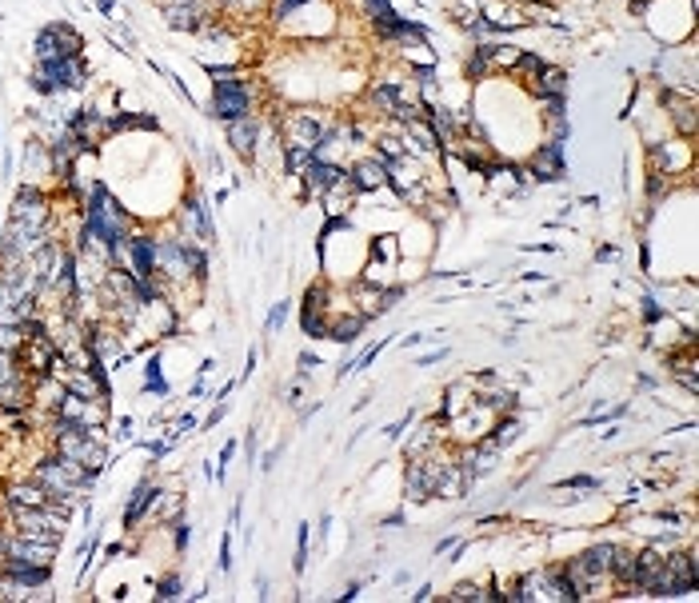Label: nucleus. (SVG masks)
<instances>
[{"label": "nucleus", "instance_id": "1", "mask_svg": "<svg viewBox=\"0 0 699 603\" xmlns=\"http://www.w3.org/2000/svg\"><path fill=\"white\" fill-rule=\"evenodd\" d=\"M252 108H256V92H252V84L240 73L224 76V81H212V116L216 121L224 124L244 121V116H252Z\"/></svg>", "mask_w": 699, "mask_h": 603}, {"label": "nucleus", "instance_id": "2", "mask_svg": "<svg viewBox=\"0 0 699 603\" xmlns=\"http://www.w3.org/2000/svg\"><path fill=\"white\" fill-rule=\"evenodd\" d=\"M328 132H332V121L320 113V108L292 105V113L284 116V145H308L316 153Z\"/></svg>", "mask_w": 699, "mask_h": 603}, {"label": "nucleus", "instance_id": "3", "mask_svg": "<svg viewBox=\"0 0 699 603\" xmlns=\"http://www.w3.org/2000/svg\"><path fill=\"white\" fill-rule=\"evenodd\" d=\"M695 164V145L691 137H664L659 145H648V172H659V176H679L683 168Z\"/></svg>", "mask_w": 699, "mask_h": 603}, {"label": "nucleus", "instance_id": "4", "mask_svg": "<svg viewBox=\"0 0 699 603\" xmlns=\"http://www.w3.org/2000/svg\"><path fill=\"white\" fill-rule=\"evenodd\" d=\"M36 76L52 84V92H76L89 84V65L84 57H52V60H36L33 68Z\"/></svg>", "mask_w": 699, "mask_h": 603}, {"label": "nucleus", "instance_id": "5", "mask_svg": "<svg viewBox=\"0 0 699 603\" xmlns=\"http://www.w3.org/2000/svg\"><path fill=\"white\" fill-rule=\"evenodd\" d=\"M33 52H36V60H52V57H81V52H84V41H81V33H76L73 25L57 20V25H44L41 33H36Z\"/></svg>", "mask_w": 699, "mask_h": 603}, {"label": "nucleus", "instance_id": "6", "mask_svg": "<svg viewBox=\"0 0 699 603\" xmlns=\"http://www.w3.org/2000/svg\"><path fill=\"white\" fill-rule=\"evenodd\" d=\"M52 579V563H33V560H0V583L25 587V591H41Z\"/></svg>", "mask_w": 699, "mask_h": 603}, {"label": "nucleus", "instance_id": "7", "mask_svg": "<svg viewBox=\"0 0 699 603\" xmlns=\"http://www.w3.org/2000/svg\"><path fill=\"white\" fill-rule=\"evenodd\" d=\"M124 268L132 276H156L161 272V256H156V236L153 232H132L124 240Z\"/></svg>", "mask_w": 699, "mask_h": 603}, {"label": "nucleus", "instance_id": "8", "mask_svg": "<svg viewBox=\"0 0 699 603\" xmlns=\"http://www.w3.org/2000/svg\"><path fill=\"white\" fill-rule=\"evenodd\" d=\"M563 172H568L563 168V145L560 140H544L528 161V176L536 184H555V180H563Z\"/></svg>", "mask_w": 699, "mask_h": 603}, {"label": "nucleus", "instance_id": "9", "mask_svg": "<svg viewBox=\"0 0 699 603\" xmlns=\"http://www.w3.org/2000/svg\"><path fill=\"white\" fill-rule=\"evenodd\" d=\"M228 148H232L240 161H256L260 156V140H264V124L256 116H244V121H232L228 124Z\"/></svg>", "mask_w": 699, "mask_h": 603}, {"label": "nucleus", "instance_id": "10", "mask_svg": "<svg viewBox=\"0 0 699 603\" xmlns=\"http://www.w3.org/2000/svg\"><path fill=\"white\" fill-rule=\"evenodd\" d=\"M164 20L172 28H180V33H204L208 28V4L204 0H169Z\"/></svg>", "mask_w": 699, "mask_h": 603}, {"label": "nucleus", "instance_id": "11", "mask_svg": "<svg viewBox=\"0 0 699 603\" xmlns=\"http://www.w3.org/2000/svg\"><path fill=\"white\" fill-rule=\"evenodd\" d=\"M180 232L200 240V244L212 240V216H208V208H204L200 192H185V200H180Z\"/></svg>", "mask_w": 699, "mask_h": 603}, {"label": "nucleus", "instance_id": "12", "mask_svg": "<svg viewBox=\"0 0 699 603\" xmlns=\"http://www.w3.org/2000/svg\"><path fill=\"white\" fill-rule=\"evenodd\" d=\"M348 176V168L344 164H336V161H324V156H312V164L304 168V176H300V184H304V192L312 196V200H320L324 192H328L336 180H344Z\"/></svg>", "mask_w": 699, "mask_h": 603}, {"label": "nucleus", "instance_id": "13", "mask_svg": "<svg viewBox=\"0 0 699 603\" xmlns=\"http://www.w3.org/2000/svg\"><path fill=\"white\" fill-rule=\"evenodd\" d=\"M9 220H17V224H49V200H44L41 188L20 184L17 200H12V208H9Z\"/></svg>", "mask_w": 699, "mask_h": 603}, {"label": "nucleus", "instance_id": "14", "mask_svg": "<svg viewBox=\"0 0 699 603\" xmlns=\"http://www.w3.org/2000/svg\"><path fill=\"white\" fill-rule=\"evenodd\" d=\"M348 176H352V188L360 196H372V192H384L388 184V172H384V161L380 156H360V161L344 164Z\"/></svg>", "mask_w": 699, "mask_h": 603}, {"label": "nucleus", "instance_id": "15", "mask_svg": "<svg viewBox=\"0 0 699 603\" xmlns=\"http://www.w3.org/2000/svg\"><path fill=\"white\" fill-rule=\"evenodd\" d=\"M432 467H428L424 456H408V467H404V496L412 499V504H428L432 499Z\"/></svg>", "mask_w": 699, "mask_h": 603}, {"label": "nucleus", "instance_id": "16", "mask_svg": "<svg viewBox=\"0 0 699 603\" xmlns=\"http://www.w3.org/2000/svg\"><path fill=\"white\" fill-rule=\"evenodd\" d=\"M161 483H153V480H140L137 488H132V496H129V504H124V523L129 528H137L140 520H145L148 512L156 507V499H161Z\"/></svg>", "mask_w": 699, "mask_h": 603}, {"label": "nucleus", "instance_id": "17", "mask_svg": "<svg viewBox=\"0 0 699 603\" xmlns=\"http://www.w3.org/2000/svg\"><path fill=\"white\" fill-rule=\"evenodd\" d=\"M364 332H368V320H364L360 312H352V316H328V332H324V340L348 348V344H356Z\"/></svg>", "mask_w": 699, "mask_h": 603}, {"label": "nucleus", "instance_id": "18", "mask_svg": "<svg viewBox=\"0 0 699 603\" xmlns=\"http://www.w3.org/2000/svg\"><path fill=\"white\" fill-rule=\"evenodd\" d=\"M4 499L9 504H20V507H49L52 504V491L44 488V483H9V491H4Z\"/></svg>", "mask_w": 699, "mask_h": 603}, {"label": "nucleus", "instance_id": "19", "mask_svg": "<svg viewBox=\"0 0 699 603\" xmlns=\"http://www.w3.org/2000/svg\"><path fill=\"white\" fill-rule=\"evenodd\" d=\"M528 92L536 100H544V97H563V92H568V73H563V68H552L547 65L544 73L536 76V81L528 84Z\"/></svg>", "mask_w": 699, "mask_h": 603}, {"label": "nucleus", "instance_id": "20", "mask_svg": "<svg viewBox=\"0 0 699 603\" xmlns=\"http://www.w3.org/2000/svg\"><path fill=\"white\" fill-rule=\"evenodd\" d=\"M523 427H528V419H523V416H512V411H504V416H499V424L488 427V435L499 443V448H507L512 440H520V435H523Z\"/></svg>", "mask_w": 699, "mask_h": 603}, {"label": "nucleus", "instance_id": "21", "mask_svg": "<svg viewBox=\"0 0 699 603\" xmlns=\"http://www.w3.org/2000/svg\"><path fill=\"white\" fill-rule=\"evenodd\" d=\"M491 44L496 41L475 44V52L467 57V76H472V81H488V76L496 73V65H491Z\"/></svg>", "mask_w": 699, "mask_h": 603}, {"label": "nucleus", "instance_id": "22", "mask_svg": "<svg viewBox=\"0 0 699 603\" xmlns=\"http://www.w3.org/2000/svg\"><path fill=\"white\" fill-rule=\"evenodd\" d=\"M312 148L308 145H284V153H280V161H284V168H288V176H304V168L312 164Z\"/></svg>", "mask_w": 699, "mask_h": 603}, {"label": "nucleus", "instance_id": "23", "mask_svg": "<svg viewBox=\"0 0 699 603\" xmlns=\"http://www.w3.org/2000/svg\"><path fill=\"white\" fill-rule=\"evenodd\" d=\"M400 57L408 60L412 68H436V65H440V57H436V52H432V44H428V41L400 44Z\"/></svg>", "mask_w": 699, "mask_h": 603}, {"label": "nucleus", "instance_id": "24", "mask_svg": "<svg viewBox=\"0 0 699 603\" xmlns=\"http://www.w3.org/2000/svg\"><path fill=\"white\" fill-rule=\"evenodd\" d=\"M544 68L547 65H544V57H539V52H520V57H515V65H512V73L520 76L523 84H531L539 73H544Z\"/></svg>", "mask_w": 699, "mask_h": 603}, {"label": "nucleus", "instance_id": "25", "mask_svg": "<svg viewBox=\"0 0 699 603\" xmlns=\"http://www.w3.org/2000/svg\"><path fill=\"white\" fill-rule=\"evenodd\" d=\"M376 153H380V161H400V156H408V148H404V132H380Z\"/></svg>", "mask_w": 699, "mask_h": 603}, {"label": "nucleus", "instance_id": "26", "mask_svg": "<svg viewBox=\"0 0 699 603\" xmlns=\"http://www.w3.org/2000/svg\"><path fill=\"white\" fill-rule=\"evenodd\" d=\"M308 552H312V528H308V523H300V531H296V555H292V571H296V576H304V571H308Z\"/></svg>", "mask_w": 699, "mask_h": 603}, {"label": "nucleus", "instance_id": "27", "mask_svg": "<svg viewBox=\"0 0 699 603\" xmlns=\"http://www.w3.org/2000/svg\"><path fill=\"white\" fill-rule=\"evenodd\" d=\"M145 376H148V380H145V392H148V395H161V400H164V395L172 392L169 380H164V372H161V356H153V360H148Z\"/></svg>", "mask_w": 699, "mask_h": 603}, {"label": "nucleus", "instance_id": "28", "mask_svg": "<svg viewBox=\"0 0 699 603\" xmlns=\"http://www.w3.org/2000/svg\"><path fill=\"white\" fill-rule=\"evenodd\" d=\"M156 599H185V579H180L177 571L161 576L156 579Z\"/></svg>", "mask_w": 699, "mask_h": 603}, {"label": "nucleus", "instance_id": "29", "mask_svg": "<svg viewBox=\"0 0 699 603\" xmlns=\"http://www.w3.org/2000/svg\"><path fill=\"white\" fill-rule=\"evenodd\" d=\"M672 188H675V180H672V176H659V172H648V200H651V204H659L667 192H672Z\"/></svg>", "mask_w": 699, "mask_h": 603}, {"label": "nucleus", "instance_id": "30", "mask_svg": "<svg viewBox=\"0 0 699 603\" xmlns=\"http://www.w3.org/2000/svg\"><path fill=\"white\" fill-rule=\"evenodd\" d=\"M560 488H568V491H579V496H584V491H600V480H595V475H568V480H560Z\"/></svg>", "mask_w": 699, "mask_h": 603}, {"label": "nucleus", "instance_id": "31", "mask_svg": "<svg viewBox=\"0 0 699 603\" xmlns=\"http://www.w3.org/2000/svg\"><path fill=\"white\" fill-rule=\"evenodd\" d=\"M448 599H488V587L475 579V583H459L448 591Z\"/></svg>", "mask_w": 699, "mask_h": 603}, {"label": "nucleus", "instance_id": "32", "mask_svg": "<svg viewBox=\"0 0 699 603\" xmlns=\"http://www.w3.org/2000/svg\"><path fill=\"white\" fill-rule=\"evenodd\" d=\"M284 320H288V300H280V304H272V312H268V324H264V332H268V336H276V332L284 328Z\"/></svg>", "mask_w": 699, "mask_h": 603}, {"label": "nucleus", "instance_id": "33", "mask_svg": "<svg viewBox=\"0 0 699 603\" xmlns=\"http://www.w3.org/2000/svg\"><path fill=\"white\" fill-rule=\"evenodd\" d=\"M300 4H308V0H272V20H276V25H284V20H288Z\"/></svg>", "mask_w": 699, "mask_h": 603}, {"label": "nucleus", "instance_id": "34", "mask_svg": "<svg viewBox=\"0 0 699 603\" xmlns=\"http://www.w3.org/2000/svg\"><path fill=\"white\" fill-rule=\"evenodd\" d=\"M232 456H236V440H228L224 448H220V467H216V480H224V472H228V464H232Z\"/></svg>", "mask_w": 699, "mask_h": 603}, {"label": "nucleus", "instance_id": "35", "mask_svg": "<svg viewBox=\"0 0 699 603\" xmlns=\"http://www.w3.org/2000/svg\"><path fill=\"white\" fill-rule=\"evenodd\" d=\"M448 348H436V352H428V356H416V368H432V364H440V360H448Z\"/></svg>", "mask_w": 699, "mask_h": 603}, {"label": "nucleus", "instance_id": "36", "mask_svg": "<svg viewBox=\"0 0 699 603\" xmlns=\"http://www.w3.org/2000/svg\"><path fill=\"white\" fill-rule=\"evenodd\" d=\"M216 568H220V571H232V544H228V536L220 539V555H216Z\"/></svg>", "mask_w": 699, "mask_h": 603}, {"label": "nucleus", "instance_id": "37", "mask_svg": "<svg viewBox=\"0 0 699 603\" xmlns=\"http://www.w3.org/2000/svg\"><path fill=\"white\" fill-rule=\"evenodd\" d=\"M172 536H177V552H188V539H192V528H188L185 520H177V531H172Z\"/></svg>", "mask_w": 699, "mask_h": 603}, {"label": "nucleus", "instance_id": "38", "mask_svg": "<svg viewBox=\"0 0 699 603\" xmlns=\"http://www.w3.org/2000/svg\"><path fill=\"white\" fill-rule=\"evenodd\" d=\"M412 419H416V416H412V411H408V416H404V419H396V424H392V427H388V432H384V435H388V440H396V435H404V427H408V424H412Z\"/></svg>", "mask_w": 699, "mask_h": 603}, {"label": "nucleus", "instance_id": "39", "mask_svg": "<svg viewBox=\"0 0 699 603\" xmlns=\"http://www.w3.org/2000/svg\"><path fill=\"white\" fill-rule=\"evenodd\" d=\"M148 456H153V459H164V456H169V440H156V443H148Z\"/></svg>", "mask_w": 699, "mask_h": 603}, {"label": "nucleus", "instance_id": "40", "mask_svg": "<svg viewBox=\"0 0 699 603\" xmlns=\"http://www.w3.org/2000/svg\"><path fill=\"white\" fill-rule=\"evenodd\" d=\"M224 411H228V408H224V403H216V411H212V416H208V419H204V427H216V424H220V419H224Z\"/></svg>", "mask_w": 699, "mask_h": 603}, {"label": "nucleus", "instance_id": "41", "mask_svg": "<svg viewBox=\"0 0 699 603\" xmlns=\"http://www.w3.org/2000/svg\"><path fill=\"white\" fill-rule=\"evenodd\" d=\"M276 459H280V448H272V451H268V456H264V464H260V467H264V472H272V467H276Z\"/></svg>", "mask_w": 699, "mask_h": 603}, {"label": "nucleus", "instance_id": "42", "mask_svg": "<svg viewBox=\"0 0 699 603\" xmlns=\"http://www.w3.org/2000/svg\"><path fill=\"white\" fill-rule=\"evenodd\" d=\"M384 528H404V512H392V515H384Z\"/></svg>", "mask_w": 699, "mask_h": 603}, {"label": "nucleus", "instance_id": "43", "mask_svg": "<svg viewBox=\"0 0 699 603\" xmlns=\"http://www.w3.org/2000/svg\"><path fill=\"white\" fill-rule=\"evenodd\" d=\"M616 256H619V248H611V244H608V248H600V264H611Z\"/></svg>", "mask_w": 699, "mask_h": 603}, {"label": "nucleus", "instance_id": "44", "mask_svg": "<svg viewBox=\"0 0 699 603\" xmlns=\"http://www.w3.org/2000/svg\"><path fill=\"white\" fill-rule=\"evenodd\" d=\"M448 547H456V536H448V539H440V544H436V555H444V552H448Z\"/></svg>", "mask_w": 699, "mask_h": 603}, {"label": "nucleus", "instance_id": "45", "mask_svg": "<svg viewBox=\"0 0 699 603\" xmlns=\"http://www.w3.org/2000/svg\"><path fill=\"white\" fill-rule=\"evenodd\" d=\"M360 591H364V583H348V591L340 595V599H356V595H360Z\"/></svg>", "mask_w": 699, "mask_h": 603}, {"label": "nucleus", "instance_id": "46", "mask_svg": "<svg viewBox=\"0 0 699 603\" xmlns=\"http://www.w3.org/2000/svg\"><path fill=\"white\" fill-rule=\"evenodd\" d=\"M416 599H432V583H420L416 587Z\"/></svg>", "mask_w": 699, "mask_h": 603}, {"label": "nucleus", "instance_id": "47", "mask_svg": "<svg viewBox=\"0 0 699 603\" xmlns=\"http://www.w3.org/2000/svg\"><path fill=\"white\" fill-rule=\"evenodd\" d=\"M97 9L100 12H116V4H113V0H97Z\"/></svg>", "mask_w": 699, "mask_h": 603}]
</instances>
